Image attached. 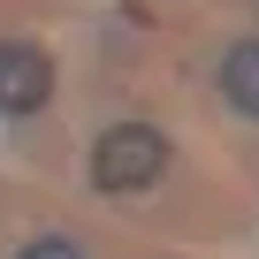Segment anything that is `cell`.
I'll list each match as a JSON object with an SVG mask.
<instances>
[{
    "label": "cell",
    "mask_w": 259,
    "mask_h": 259,
    "mask_svg": "<svg viewBox=\"0 0 259 259\" xmlns=\"http://www.w3.org/2000/svg\"><path fill=\"white\" fill-rule=\"evenodd\" d=\"M16 259H84V251H76L69 236H31V244H23Z\"/></svg>",
    "instance_id": "277c9868"
},
{
    "label": "cell",
    "mask_w": 259,
    "mask_h": 259,
    "mask_svg": "<svg viewBox=\"0 0 259 259\" xmlns=\"http://www.w3.org/2000/svg\"><path fill=\"white\" fill-rule=\"evenodd\" d=\"M221 92H229L236 114L259 122V38H236V46H229V61H221Z\"/></svg>",
    "instance_id": "3957f363"
},
{
    "label": "cell",
    "mask_w": 259,
    "mask_h": 259,
    "mask_svg": "<svg viewBox=\"0 0 259 259\" xmlns=\"http://www.w3.org/2000/svg\"><path fill=\"white\" fill-rule=\"evenodd\" d=\"M168 176V138L153 122H114L99 130V145H92V183L107 198H130V191H153Z\"/></svg>",
    "instance_id": "6da1fadb"
},
{
    "label": "cell",
    "mask_w": 259,
    "mask_h": 259,
    "mask_svg": "<svg viewBox=\"0 0 259 259\" xmlns=\"http://www.w3.org/2000/svg\"><path fill=\"white\" fill-rule=\"evenodd\" d=\"M54 99V61L31 38H0V114H38Z\"/></svg>",
    "instance_id": "7a4b0ae2"
}]
</instances>
